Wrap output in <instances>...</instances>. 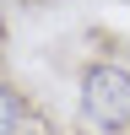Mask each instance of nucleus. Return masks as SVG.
<instances>
[{
  "label": "nucleus",
  "instance_id": "obj_1",
  "mask_svg": "<svg viewBox=\"0 0 130 135\" xmlns=\"http://www.w3.org/2000/svg\"><path fill=\"white\" fill-rule=\"evenodd\" d=\"M81 114L98 130H125L130 124V70L125 65H92L81 76Z\"/></svg>",
  "mask_w": 130,
  "mask_h": 135
},
{
  "label": "nucleus",
  "instance_id": "obj_2",
  "mask_svg": "<svg viewBox=\"0 0 130 135\" xmlns=\"http://www.w3.org/2000/svg\"><path fill=\"white\" fill-rule=\"evenodd\" d=\"M22 119H27V108H22V97L11 92V86H0V135H16Z\"/></svg>",
  "mask_w": 130,
  "mask_h": 135
}]
</instances>
